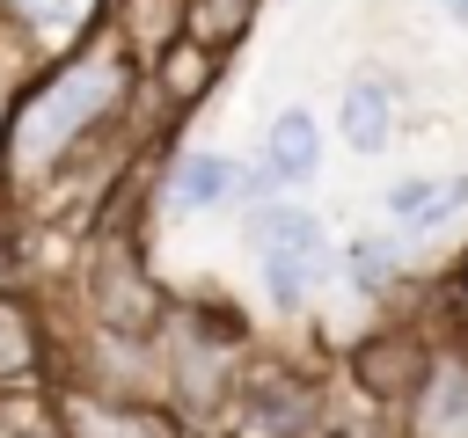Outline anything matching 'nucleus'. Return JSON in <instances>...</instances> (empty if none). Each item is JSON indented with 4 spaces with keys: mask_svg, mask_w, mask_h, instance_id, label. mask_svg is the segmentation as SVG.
<instances>
[{
    "mask_svg": "<svg viewBox=\"0 0 468 438\" xmlns=\"http://www.w3.org/2000/svg\"><path fill=\"white\" fill-rule=\"evenodd\" d=\"M0 438H58V431H51V416H44V409H37V416H29V423H7V431H0Z\"/></svg>",
    "mask_w": 468,
    "mask_h": 438,
    "instance_id": "20",
    "label": "nucleus"
},
{
    "mask_svg": "<svg viewBox=\"0 0 468 438\" xmlns=\"http://www.w3.org/2000/svg\"><path fill=\"white\" fill-rule=\"evenodd\" d=\"M256 168H263L278 190H300V182H314V175H322V124H314L307 110H278V117H271V131H263V153H256Z\"/></svg>",
    "mask_w": 468,
    "mask_h": 438,
    "instance_id": "12",
    "label": "nucleus"
},
{
    "mask_svg": "<svg viewBox=\"0 0 468 438\" xmlns=\"http://www.w3.org/2000/svg\"><path fill=\"white\" fill-rule=\"evenodd\" d=\"M110 36L146 73L168 44H183V0H110Z\"/></svg>",
    "mask_w": 468,
    "mask_h": 438,
    "instance_id": "14",
    "label": "nucleus"
},
{
    "mask_svg": "<svg viewBox=\"0 0 468 438\" xmlns=\"http://www.w3.org/2000/svg\"><path fill=\"white\" fill-rule=\"evenodd\" d=\"M219 66H227V51H205L197 36H183V44H168L154 66H146V95H154V110L176 124L183 110H197L205 95H212V80H219Z\"/></svg>",
    "mask_w": 468,
    "mask_h": 438,
    "instance_id": "11",
    "label": "nucleus"
},
{
    "mask_svg": "<svg viewBox=\"0 0 468 438\" xmlns=\"http://www.w3.org/2000/svg\"><path fill=\"white\" fill-rule=\"evenodd\" d=\"M329 431H336V423H329V387L307 380V372L285 365V358H256V350H249L219 438H329Z\"/></svg>",
    "mask_w": 468,
    "mask_h": 438,
    "instance_id": "3",
    "label": "nucleus"
},
{
    "mask_svg": "<svg viewBox=\"0 0 468 438\" xmlns=\"http://www.w3.org/2000/svg\"><path fill=\"white\" fill-rule=\"evenodd\" d=\"M336 270H344L366 299H380V292H395V277H402V248H395L388 234H358V241L336 256Z\"/></svg>",
    "mask_w": 468,
    "mask_h": 438,
    "instance_id": "17",
    "label": "nucleus"
},
{
    "mask_svg": "<svg viewBox=\"0 0 468 438\" xmlns=\"http://www.w3.org/2000/svg\"><path fill=\"white\" fill-rule=\"evenodd\" d=\"M80 321L102 328V336H139V343L161 336L168 292L154 285V270L132 241H95V256L80 270Z\"/></svg>",
    "mask_w": 468,
    "mask_h": 438,
    "instance_id": "5",
    "label": "nucleus"
},
{
    "mask_svg": "<svg viewBox=\"0 0 468 438\" xmlns=\"http://www.w3.org/2000/svg\"><path fill=\"white\" fill-rule=\"evenodd\" d=\"M249 241H256V270H263V292H271V307H285V314H300L329 277H336V248H329V234H322V219L307 212V204H263V212H249Z\"/></svg>",
    "mask_w": 468,
    "mask_h": 438,
    "instance_id": "4",
    "label": "nucleus"
},
{
    "mask_svg": "<svg viewBox=\"0 0 468 438\" xmlns=\"http://www.w3.org/2000/svg\"><path fill=\"white\" fill-rule=\"evenodd\" d=\"M336 124H344V146L351 153H380V146H395V80L388 73H351L344 80V110H336Z\"/></svg>",
    "mask_w": 468,
    "mask_h": 438,
    "instance_id": "13",
    "label": "nucleus"
},
{
    "mask_svg": "<svg viewBox=\"0 0 468 438\" xmlns=\"http://www.w3.org/2000/svg\"><path fill=\"white\" fill-rule=\"evenodd\" d=\"M139 88V66L117 51L110 29H95L80 51H66L58 66H44L15 102H7V131H0V182L15 197L51 190L110 124H124Z\"/></svg>",
    "mask_w": 468,
    "mask_h": 438,
    "instance_id": "1",
    "label": "nucleus"
},
{
    "mask_svg": "<svg viewBox=\"0 0 468 438\" xmlns=\"http://www.w3.org/2000/svg\"><path fill=\"white\" fill-rule=\"evenodd\" d=\"M102 7L110 0H0V15H7V29H15V44L37 73L58 66L66 51H80L102 29Z\"/></svg>",
    "mask_w": 468,
    "mask_h": 438,
    "instance_id": "9",
    "label": "nucleus"
},
{
    "mask_svg": "<svg viewBox=\"0 0 468 438\" xmlns=\"http://www.w3.org/2000/svg\"><path fill=\"white\" fill-rule=\"evenodd\" d=\"M431 336L424 328H380V336H366L358 350H351V387L373 402V409H395L402 416V402L417 394V380H424V365H431Z\"/></svg>",
    "mask_w": 468,
    "mask_h": 438,
    "instance_id": "7",
    "label": "nucleus"
},
{
    "mask_svg": "<svg viewBox=\"0 0 468 438\" xmlns=\"http://www.w3.org/2000/svg\"><path fill=\"white\" fill-rule=\"evenodd\" d=\"M453 343H461V350H468V328H453Z\"/></svg>",
    "mask_w": 468,
    "mask_h": 438,
    "instance_id": "23",
    "label": "nucleus"
},
{
    "mask_svg": "<svg viewBox=\"0 0 468 438\" xmlns=\"http://www.w3.org/2000/svg\"><path fill=\"white\" fill-rule=\"evenodd\" d=\"M7 285H22V248H15V234H0V292Z\"/></svg>",
    "mask_w": 468,
    "mask_h": 438,
    "instance_id": "19",
    "label": "nucleus"
},
{
    "mask_svg": "<svg viewBox=\"0 0 468 438\" xmlns=\"http://www.w3.org/2000/svg\"><path fill=\"white\" fill-rule=\"evenodd\" d=\"M161 402L183 431H219L249 365V321L227 307H176L161 321Z\"/></svg>",
    "mask_w": 468,
    "mask_h": 438,
    "instance_id": "2",
    "label": "nucleus"
},
{
    "mask_svg": "<svg viewBox=\"0 0 468 438\" xmlns=\"http://www.w3.org/2000/svg\"><path fill=\"white\" fill-rule=\"evenodd\" d=\"M161 197H168V212H219V204H234V161L190 146V153H176Z\"/></svg>",
    "mask_w": 468,
    "mask_h": 438,
    "instance_id": "15",
    "label": "nucleus"
},
{
    "mask_svg": "<svg viewBox=\"0 0 468 438\" xmlns=\"http://www.w3.org/2000/svg\"><path fill=\"white\" fill-rule=\"evenodd\" d=\"M439 7H446V15H453V22H468V0H439Z\"/></svg>",
    "mask_w": 468,
    "mask_h": 438,
    "instance_id": "21",
    "label": "nucleus"
},
{
    "mask_svg": "<svg viewBox=\"0 0 468 438\" xmlns=\"http://www.w3.org/2000/svg\"><path fill=\"white\" fill-rule=\"evenodd\" d=\"M402 438H468V350L461 343H439L417 394L402 402Z\"/></svg>",
    "mask_w": 468,
    "mask_h": 438,
    "instance_id": "10",
    "label": "nucleus"
},
{
    "mask_svg": "<svg viewBox=\"0 0 468 438\" xmlns=\"http://www.w3.org/2000/svg\"><path fill=\"white\" fill-rule=\"evenodd\" d=\"M7 102H15V95H7V88H0V131H7Z\"/></svg>",
    "mask_w": 468,
    "mask_h": 438,
    "instance_id": "22",
    "label": "nucleus"
},
{
    "mask_svg": "<svg viewBox=\"0 0 468 438\" xmlns=\"http://www.w3.org/2000/svg\"><path fill=\"white\" fill-rule=\"evenodd\" d=\"M44 416L58 438H190L161 402H110V394H88L66 380L44 387Z\"/></svg>",
    "mask_w": 468,
    "mask_h": 438,
    "instance_id": "6",
    "label": "nucleus"
},
{
    "mask_svg": "<svg viewBox=\"0 0 468 438\" xmlns=\"http://www.w3.org/2000/svg\"><path fill=\"white\" fill-rule=\"evenodd\" d=\"M446 314H453V328H468V248H461V263L446 277Z\"/></svg>",
    "mask_w": 468,
    "mask_h": 438,
    "instance_id": "18",
    "label": "nucleus"
},
{
    "mask_svg": "<svg viewBox=\"0 0 468 438\" xmlns=\"http://www.w3.org/2000/svg\"><path fill=\"white\" fill-rule=\"evenodd\" d=\"M263 0H183V36H197L205 51H234L249 36Z\"/></svg>",
    "mask_w": 468,
    "mask_h": 438,
    "instance_id": "16",
    "label": "nucleus"
},
{
    "mask_svg": "<svg viewBox=\"0 0 468 438\" xmlns=\"http://www.w3.org/2000/svg\"><path fill=\"white\" fill-rule=\"evenodd\" d=\"M51 372H58L51 321H44V307H37L22 285H7V292H0V402H15V394H44Z\"/></svg>",
    "mask_w": 468,
    "mask_h": 438,
    "instance_id": "8",
    "label": "nucleus"
}]
</instances>
